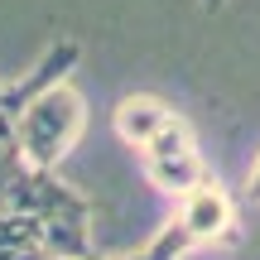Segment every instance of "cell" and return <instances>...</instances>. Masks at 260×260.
Instances as JSON below:
<instances>
[{"label":"cell","mask_w":260,"mask_h":260,"mask_svg":"<svg viewBox=\"0 0 260 260\" xmlns=\"http://www.w3.org/2000/svg\"><path fill=\"white\" fill-rule=\"evenodd\" d=\"M178 222L193 232L198 246H212V241H232L236 236V207L212 178H203L198 188L183 193V207H178Z\"/></svg>","instance_id":"obj_3"},{"label":"cell","mask_w":260,"mask_h":260,"mask_svg":"<svg viewBox=\"0 0 260 260\" xmlns=\"http://www.w3.org/2000/svg\"><path fill=\"white\" fill-rule=\"evenodd\" d=\"M226 5V0H203V10H222Z\"/></svg>","instance_id":"obj_7"},{"label":"cell","mask_w":260,"mask_h":260,"mask_svg":"<svg viewBox=\"0 0 260 260\" xmlns=\"http://www.w3.org/2000/svg\"><path fill=\"white\" fill-rule=\"evenodd\" d=\"M77 58H82V44L77 39H58L53 48H48L44 58H39L34 68H29L19 82H10V87H0V106L5 111H24L29 102H34L39 92H48V87H58V82H68V73L77 68Z\"/></svg>","instance_id":"obj_4"},{"label":"cell","mask_w":260,"mask_h":260,"mask_svg":"<svg viewBox=\"0 0 260 260\" xmlns=\"http://www.w3.org/2000/svg\"><path fill=\"white\" fill-rule=\"evenodd\" d=\"M140 159H145L149 183L164 188V193H174V198H183L188 188H198V183L207 178V164H203V149H198V135H193V125H188L178 111L164 121V130H159V135L145 140Z\"/></svg>","instance_id":"obj_2"},{"label":"cell","mask_w":260,"mask_h":260,"mask_svg":"<svg viewBox=\"0 0 260 260\" xmlns=\"http://www.w3.org/2000/svg\"><path fill=\"white\" fill-rule=\"evenodd\" d=\"M169 116H174V106H169L164 96H154V92H130V96H121V102H116V111H111V130L121 135V145L145 149V140H149V135H159Z\"/></svg>","instance_id":"obj_5"},{"label":"cell","mask_w":260,"mask_h":260,"mask_svg":"<svg viewBox=\"0 0 260 260\" xmlns=\"http://www.w3.org/2000/svg\"><path fill=\"white\" fill-rule=\"evenodd\" d=\"M82 125H87V102L68 82H58L19 111V149L34 169H58L68 149L77 145Z\"/></svg>","instance_id":"obj_1"},{"label":"cell","mask_w":260,"mask_h":260,"mask_svg":"<svg viewBox=\"0 0 260 260\" xmlns=\"http://www.w3.org/2000/svg\"><path fill=\"white\" fill-rule=\"evenodd\" d=\"M246 203H251V207H260V159L251 164V178H246Z\"/></svg>","instance_id":"obj_6"}]
</instances>
